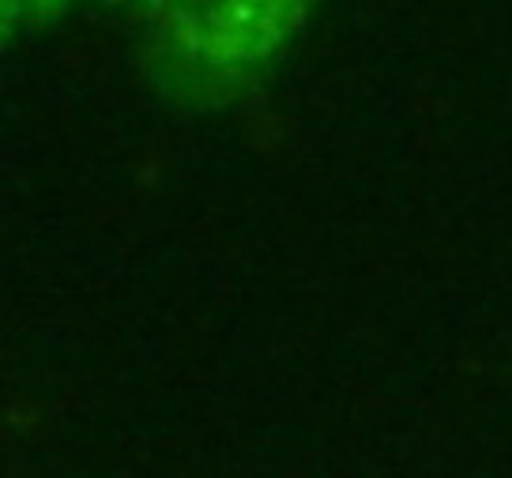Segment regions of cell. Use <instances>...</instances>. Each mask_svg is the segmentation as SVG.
Listing matches in <instances>:
<instances>
[{
	"label": "cell",
	"mask_w": 512,
	"mask_h": 478,
	"mask_svg": "<svg viewBox=\"0 0 512 478\" xmlns=\"http://www.w3.org/2000/svg\"><path fill=\"white\" fill-rule=\"evenodd\" d=\"M181 61L241 68L268 57L302 16L305 0H125Z\"/></svg>",
	"instance_id": "cell-1"
}]
</instances>
